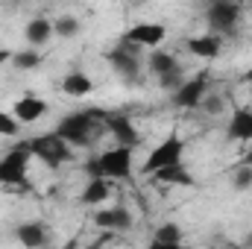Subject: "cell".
I'll list each match as a JSON object with an SVG mask.
<instances>
[{
    "mask_svg": "<svg viewBox=\"0 0 252 249\" xmlns=\"http://www.w3.org/2000/svg\"><path fill=\"white\" fill-rule=\"evenodd\" d=\"M91 176H106V179H129L132 176V147L118 144L115 150H106L94 161L85 164Z\"/></svg>",
    "mask_w": 252,
    "mask_h": 249,
    "instance_id": "obj_1",
    "label": "cell"
},
{
    "mask_svg": "<svg viewBox=\"0 0 252 249\" xmlns=\"http://www.w3.org/2000/svg\"><path fill=\"white\" fill-rule=\"evenodd\" d=\"M27 150L32 153V158H38V161L47 164V167H59V164H64V161L70 158V144H67L64 138H59L56 132L30 138V141H27Z\"/></svg>",
    "mask_w": 252,
    "mask_h": 249,
    "instance_id": "obj_2",
    "label": "cell"
},
{
    "mask_svg": "<svg viewBox=\"0 0 252 249\" xmlns=\"http://www.w3.org/2000/svg\"><path fill=\"white\" fill-rule=\"evenodd\" d=\"M94 115L91 112H76V115H67L59 121L56 126V135L64 138L70 147H85L91 144V132H94Z\"/></svg>",
    "mask_w": 252,
    "mask_h": 249,
    "instance_id": "obj_3",
    "label": "cell"
},
{
    "mask_svg": "<svg viewBox=\"0 0 252 249\" xmlns=\"http://www.w3.org/2000/svg\"><path fill=\"white\" fill-rule=\"evenodd\" d=\"M32 153L27 150V144L9 150L0 158V185H27V164H30Z\"/></svg>",
    "mask_w": 252,
    "mask_h": 249,
    "instance_id": "obj_4",
    "label": "cell"
},
{
    "mask_svg": "<svg viewBox=\"0 0 252 249\" xmlns=\"http://www.w3.org/2000/svg\"><path fill=\"white\" fill-rule=\"evenodd\" d=\"M182 153H185V141H182L179 135L164 138V141L147 156V161H144V173H156L158 167H167V164L182 161Z\"/></svg>",
    "mask_w": 252,
    "mask_h": 249,
    "instance_id": "obj_5",
    "label": "cell"
},
{
    "mask_svg": "<svg viewBox=\"0 0 252 249\" xmlns=\"http://www.w3.org/2000/svg\"><path fill=\"white\" fill-rule=\"evenodd\" d=\"M238 15H241V6H238L235 0H214V3L208 6V24H211L217 32L235 30Z\"/></svg>",
    "mask_w": 252,
    "mask_h": 249,
    "instance_id": "obj_6",
    "label": "cell"
},
{
    "mask_svg": "<svg viewBox=\"0 0 252 249\" xmlns=\"http://www.w3.org/2000/svg\"><path fill=\"white\" fill-rule=\"evenodd\" d=\"M167 30L161 24H135L124 32V41L135 44V47H158L164 41Z\"/></svg>",
    "mask_w": 252,
    "mask_h": 249,
    "instance_id": "obj_7",
    "label": "cell"
},
{
    "mask_svg": "<svg viewBox=\"0 0 252 249\" xmlns=\"http://www.w3.org/2000/svg\"><path fill=\"white\" fill-rule=\"evenodd\" d=\"M202 97H205V76L188 79V82H182V85L173 91V103H176L179 109H193V106H199Z\"/></svg>",
    "mask_w": 252,
    "mask_h": 249,
    "instance_id": "obj_8",
    "label": "cell"
},
{
    "mask_svg": "<svg viewBox=\"0 0 252 249\" xmlns=\"http://www.w3.org/2000/svg\"><path fill=\"white\" fill-rule=\"evenodd\" d=\"M132 47H135V44L124 41V47H121V50H112V53H109L112 67H115L124 79H129V82H135V79H138V70H141V67H138V59L132 56Z\"/></svg>",
    "mask_w": 252,
    "mask_h": 249,
    "instance_id": "obj_9",
    "label": "cell"
},
{
    "mask_svg": "<svg viewBox=\"0 0 252 249\" xmlns=\"http://www.w3.org/2000/svg\"><path fill=\"white\" fill-rule=\"evenodd\" d=\"M103 121H106L109 132L115 135L118 144H124V147H135L138 144V129H135V124L126 115H106Z\"/></svg>",
    "mask_w": 252,
    "mask_h": 249,
    "instance_id": "obj_10",
    "label": "cell"
},
{
    "mask_svg": "<svg viewBox=\"0 0 252 249\" xmlns=\"http://www.w3.org/2000/svg\"><path fill=\"white\" fill-rule=\"evenodd\" d=\"M12 115L24 124H32V121H41L47 115V103L41 97H21L15 106H12Z\"/></svg>",
    "mask_w": 252,
    "mask_h": 249,
    "instance_id": "obj_11",
    "label": "cell"
},
{
    "mask_svg": "<svg viewBox=\"0 0 252 249\" xmlns=\"http://www.w3.org/2000/svg\"><path fill=\"white\" fill-rule=\"evenodd\" d=\"M109 193H112V185H109L106 176H91L85 190H82V196H79V202L82 205H100V202L109 199Z\"/></svg>",
    "mask_w": 252,
    "mask_h": 249,
    "instance_id": "obj_12",
    "label": "cell"
},
{
    "mask_svg": "<svg viewBox=\"0 0 252 249\" xmlns=\"http://www.w3.org/2000/svg\"><path fill=\"white\" fill-rule=\"evenodd\" d=\"M94 223L100 229H129L132 226V214L126 208H103L94 214Z\"/></svg>",
    "mask_w": 252,
    "mask_h": 249,
    "instance_id": "obj_13",
    "label": "cell"
},
{
    "mask_svg": "<svg viewBox=\"0 0 252 249\" xmlns=\"http://www.w3.org/2000/svg\"><path fill=\"white\" fill-rule=\"evenodd\" d=\"M229 138H232V141H252V112L250 109H235V112H232Z\"/></svg>",
    "mask_w": 252,
    "mask_h": 249,
    "instance_id": "obj_14",
    "label": "cell"
},
{
    "mask_svg": "<svg viewBox=\"0 0 252 249\" xmlns=\"http://www.w3.org/2000/svg\"><path fill=\"white\" fill-rule=\"evenodd\" d=\"M153 176H156V182H161V185H193V179H190L188 170L182 167V161L167 164V167H158Z\"/></svg>",
    "mask_w": 252,
    "mask_h": 249,
    "instance_id": "obj_15",
    "label": "cell"
},
{
    "mask_svg": "<svg viewBox=\"0 0 252 249\" xmlns=\"http://www.w3.org/2000/svg\"><path fill=\"white\" fill-rule=\"evenodd\" d=\"M62 91L67 97H88L94 91V82L88 73H67L62 79Z\"/></svg>",
    "mask_w": 252,
    "mask_h": 249,
    "instance_id": "obj_16",
    "label": "cell"
},
{
    "mask_svg": "<svg viewBox=\"0 0 252 249\" xmlns=\"http://www.w3.org/2000/svg\"><path fill=\"white\" fill-rule=\"evenodd\" d=\"M188 50L202 56V59H214L220 56V35H199V38H190Z\"/></svg>",
    "mask_w": 252,
    "mask_h": 249,
    "instance_id": "obj_17",
    "label": "cell"
},
{
    "mask_svg": "<svg viewBox=\"0 0 252 249\" xmlns=\"http://www.w3.org/2000/svg\"><path fill=\"white\" fill-rule=\"evenodd\" d=\"M18 241L24 247H41L47 241V232L41 223H24V226H18Z\"/></svg>",
    "mask_w": 252,
    "mask_h": 249,
    "instance_id": "obj_18",
    "label": "cell"
},
{
    "mask_svg": "<svg viewBox=\"0 0 252 249\" xmlns=\"http://www.w3.org/2000/svg\"><path fill=\"white\" fill-rule=\"evenodd\" d=\"M50 35H53V24H50V21L35 18V21L27 24V41H30V44H44Z\"/></svg>",
    "mask_w": 252,
    "mask_h": 249,
    "instance_id": "obj_19",
    "label": "cell"
},
{
    "mask_svg": "<svg viewBox=\"0 0 252 249\" xmlns=\"http://www.w3.org/2000/svg\"><path fill=\"white\" fill-rule=\"evenodd\" d=\"M179 244H182V232H179V226H173V223L158 226V232H156V238H153V247L161 249V247H179Z\"/></svg>",
    "mask_w": 252,
    "mask_h": 249,
    "instance_id": "obj_20",
    "label": "cell"
},
{
    "mask_svg": "<svg viewBox=\"0 0 252 249\" xmlns=\"http://www.w3.org/2000/svg\"><path fill=\"white\" fill-rule=\"evenodd\" d=\"M53 30H56V35L70 38V35H76V32H79V21H76V18H70V15H62V18H56Z\"/></svg>",
    "mask_w": 252,
    "mask_h": 249,
    "instance_id": "obj_21",
    "label": "cell"
},
{
    "mask_svg": "<svg viewBox=\"0 0 252 249\" xmlns=\"http://www.w3.org/2000/svg\"><path fill=\"white\" fill-rule=\"evenodd\" d=\"M38 62H41V56L35 50H24V53H15L12 56V64L18 70H32V67H38Z\"/></svg>",
    "mask_w": 252,
    "mask_h": 249,
    "instance_id": "obj_22",
    "label": "cell"
},
{
    "mask_svg": "<svg viewBox=\"0 0 252 249\" xmlns=\"http://www.w3.org/2000/svg\"><path fill=\"white\" fill-rule=\"evenodd\" d=\"M150 67L161 76V73H167V70L176 67V59H173L170 53H153V56H150Z\"/></svg>",
    "mask_w": 252,
    "mask_h": 249,
    "instance_id": "obj_23",
    "label": "cell"
},
{
    "mask_svg": "<svg viewBox=\"0 0 252 249\" xmlns=\"http://www.w3.org/2000/svg\"><path fill=\"white\" fill-rule=\"evenodd\" d=\"M235 187L238 190H244V187H252V164H241L238 170H235Z\"/></svg>",
    "mask_w": 252,
    "mask_h": 249,
    "instance_id": "obj_24",
    "label": "cell"
},
{
    "mask_svg": "<svg viewBox=\"0 0 252 249\" xmlns=\"http://www.w3.org/2000/svg\"><path fill=\"white\" fill-rule=\"evenodd\" d=\"M158 82H161V88H167V91H176V88L182 85V73H179V67H173V70L161 73V76H158Z\"/></svg>",
    "mask_w": 252,
    "mask_h": 249,
    "instance_id": "obj_25",
    "label": "cell"
},
{
    "mask_svg": "<svg viewBox=\"0 0 252 249\" xmlns=\"http://www.w3.org/2000/svg\"><path fill=\"white\" fill-rule=\"evenodd\" d=\"M0 135H6V138L18 135V118L15 115H6L3 109H0Z\"/></svg>",
    "mask_w": 252,
    "mask_h": 249,
    "instance_id": "obj_26",
    "label": "cell"
},
{
    "mask_svg": "<svg viewBox=\"0 0 252 249\" xmlns=\"http://www.w3.org/2000/svg\"><path fill=\"white\" fill-rule=\"evenodd\" d=\"M12 56H15V53H9V50H0V64L12 62Z\"/></svg>",
    "mask_w": 252,
    "mask_h": 249,
    "instance_id": "obj_27",
    "label": "cell"
},
{
    "mask_svg": "<svg viewBox=\"0 0 252 249\" xmlns=\"http://www.w3.org/2000/svg\"><path fill=\"white\" fill-rule=\"evenodd\" d=\"M244 79H247V85H252V67L247 70V73H244Z\"/></svg>",
    "mask_w": 252,
    "mask_h": 249,
    "instance_id": "obj_28",
    "label": "cell"
},
{
    "mask_svg": "<svg viewBox=\"0 0 252 249\" xmlns=\"http://www.w3.org/2000/svg\"><path fill=\"white\" fill-rule=\"evenodd\" d=\"M244 161H247V164H252V150L247 153V158H244Z\"/></svg>",
    "mask_w": 252,
    "mask_h": 249,
    "instance_id": "obj_29",
    "label": "cell"
}]
</instances>
